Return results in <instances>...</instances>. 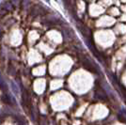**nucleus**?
I'll list each match as a JSON object with an SVG mask.
<instances>
[]
</instances>
